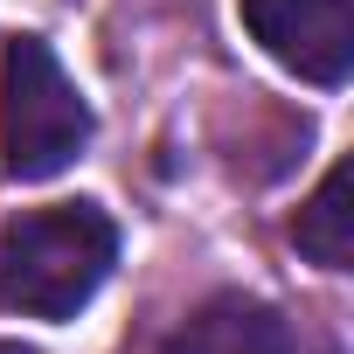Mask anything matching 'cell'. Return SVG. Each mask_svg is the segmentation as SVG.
I'll return each instance as SVG.
<instances>
[{
	"mask_svg": "<svg viewBox=\"0 0 354 354\" xmlns=\"http://www.w3.org/2000/svg\"><path fill=\"white\" fill-rule=\"evenodd\" d=\"M118 264V223L97 202H56L0 230V306L21 319H77Z\"/></svg>",
	"mask_w": 354,
	"mask_h": 354,
	"instance_id": "6da1fadb",
	"label": "cell"
},
{
	"mask_svg": "<svg viewBox=\"0 0 354 354\" xmlns=\"http://www.w3.org/2000/svg\"><path fill=\"white\" fill-rule=\"evenodd\" d=\"M292 243L313 257V264H326V271H347V257H354V209H347V160L340 167H326V181L313 188V202L299 209V223H292Z\"/></svg>",
	"mask_w": 354,
	"mask_h": 354,
	"instance_id": "5b68a950",
	"label": "cell"
},
{
	"mask_svg": "<svg viewBox=\"0 0 354 354\" xmlns=\"http://www.w3.org/2000/svg\"><path fill=\"white\" fill-rule=\"evenodd\" d=\"M91 139V104L42 35H15L0 56V167L8 181H56Z\"/></svg>",
	"mask_w": 354,
	"mask_h": 354,
	"instance_id": "7a4b0ae2",
	"label": "cell"
},
{
	"mask_svg": "<svg viewBox=\"0 0 354 354\" xmlns=\"http://www.w3.org/2000/svg\"><path fill=\"white\" fill-rule=\"evenodd\" d=\"M243 28L264 42L271 63L333 91L354 70V8L347 0H236Z\"/></svg>",
	"mask_w": 354,
	"mask_h": 354,
	"instance_id": "3957f363",
	"label": "cell"
},
{
	"mask_svg": "<svg viewBox=\"0 0 354 354\" xmlns=\"http://www.w3.org/2000/svg\"><path fill=\"white\" fill-rule=\"evenodd\" d=\"M160 354H292V333H285L278 306H264L250 292H216L167 333Z\"/></svg>",
	"mask_w": 354,
	"mask_h": 354,
	"instance_id": "277c9868",
	"label": "cell"
}]
</instances>
